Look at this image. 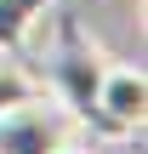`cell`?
Listing matches in <instances>:
<instances>
[{"mask_svg": "<svg viewBox=\"0 0 148 154\" xmlns=\"http://www.w3.org/2000/svg\"><path fill=\"white\" fill-rule=\"evenodd\" d=\"M63 23H57V51H51V69L40 74V86H46V97H57L68 114H74V126L80 120H97V80H103V57L91 51V40L80 34V23L68 17V11H57Z\"/></svg>", "mask_w": 148, "mask_h": 154, "instance_id": "obj_1", "label": "cell"}, {"mask_svg": "<svg viewBox=\"0 0 148 154\" xmlns=\"http://www.w3.org/2000/svg\"><path fill=\"white\" fill-rule=\"evenodd\" d=\"M68 131H74V114L40 91L0 114V154H51L57 143H68Z\"/></svg>", "mask_w": 148, "mask_h": 154, "instance_id": "obj_2", "label": "cell"}, {"mask_svg": "<svg viewBox=\"0 0 148 154\" xmlns=\"http://www.w3.org/2000/svg\"><path fill=\"white\" fill-rule=\"evenodd\" d=\"M148 114V80L143 69H131V63H103V80H97V120L108 126V131H137Z\"/></svg>", "mask_w": 148, "mask_h": 154, "instance_id": "obj_3", "label": "cell"}, {"mask_svg": "<svg viewBox=\"0 0 148 154\" xmlns=\"http://www.w3.org/2000/svg\"><path fill=\"white\" fill-rule=\"evenodd\" d=\"M57 0H0V51L6 57H17L23 51V40L46 23V11H51Z\"/></svg>", "mask_w": 148, "mask_h": 154, "instance_id": "obj_4", "label": "cell"}, {"mask_svg": "<svg viewBox=\"0 0 148 154\" xmlns=\"http://www.w3.org/2000/svg\"><path fill=\"white\" fill-rule=\"evenodd\" d=\"M40 91H46V86H40L34 69H23V63H0V114L17 109V103H29V97H40Z\"/></svg>", "mask_w": 148, "mask_h": 154, "instance_id": "obj_5", "label": "cell"}, {"mask_svg": "<svg viewBox=\"0 0 148 154\" xmlns=\"http://www.w3.org/2000/svg\"><path fill=\"white\" fill-rule=\"evenodd\" d=\"M51 154H97V149H86V143H57Z\"/></svg>", "mask_w": 148, "mask_h": 154, "instance_id": "obj_6", "label": "cell"}]
</instances>
